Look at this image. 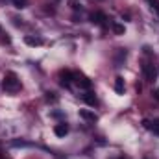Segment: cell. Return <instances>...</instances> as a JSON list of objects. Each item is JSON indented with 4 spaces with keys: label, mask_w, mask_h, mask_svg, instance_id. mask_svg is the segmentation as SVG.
<instances>
[{
    "label": "cell",
    "mask_w": 159,
    "mask_h": 159,
    "mask_svg": "<svg viewBox=\"0 0 159 159\" xmlns=\"http://www.w3.org/2000/svg\"><path fill=\"white\" fill-rule=\"evenodd\" d=\"M2 87H4V91H7V93H17V91L20 89V80L17 78L15 72H7V74L4 76Z\"/></svg>",
    "instance_id": "obj_1"
},
{
    "label": "cell",
    "mask_w": 159,
    "mask_h": 159,
    "mask_svg": "<svg viewBox=\"0 0 159 159\" xmlns=\"http://www.w3.org/2000/svg\"><path fill=\"white\" fill-rule=\"evenodd\" d=\"M143 74L148 81H154L156 76H157V70H156V67L152 63H143Z\"/></svg>",
    "instance_id": "obj_2"
},
{
    "label": "cell",
    "mask_w": 159,
    "mask_h": 159,
    "mask_svg": "<svg viewBox=\"0 0 159 159\" xmlns=\"http://www.w3.org/2000/svg\"><path fill=\"white\" fill-rule=\"evenodd\" d=\"M91 20H93L94 24H98V26H106V20H107V17H106L104 13L96 11V13H93V15H91Z\"/></svg>",
    "instance_id": "obj_3"
},
{
    "label": "cell",
    "mask_w": 159,
    "mask_h": 159,
    "mask_svg": "<svg viewBox=\"0 0 159 159\" xmlns=\"http://www.w3.org/2000/svg\"><path fill=\"white\" fill-rule=\"evenodd\" d=\"M54 133H56L57 137H65V135L69 133V126H67L65 122H59V124L54 126Z\"/></svg>",
    "instance_id": "obj_4"
},
{
    "label": "cell",
    "mask_w": 159,
    "mask_h": 159,
    "mask_svg": "<svg viewBox=\"0 0 159 159\" xmlns=\"http://www.w3.org/2000/svg\"><path fill=\"white\" fill-rule=\"evenodd\" d=\"M74 80H76V83H78L81 89H91L93 87V83H91V80L85 78V76H80V74H74Z\"/></svg>",
    "instance_id": "obj_5"
},
{
    "label": "cell",
    "mask_w": 159,
    "mask_h": 159,
    "mask_svg": "<svg viewBox=\"0 0 159 159\" xmlns=\"http://www.w3.org/2000/svg\"><path fill=\"white\" fill-rule=\"evenodd\" d=\"M81 100H83L85 104H89V106H96V104H98L94 93H85V94H81Z\"/></svg>",
    "instance_id": "obj_6"
},
{
    "label": "cell",
    "mask_w": 159,
    "mask_h": 159,
    "mask_svg": "<svg viewBox=\"0 0 159 159\" xmlns=\"http://www.w3.org/2000/svg\"><path fill=\"white\" fill-rule=\"evenodd\" d=\"M80 117L85 119V120H89V122H96V119H98L93 111H87V109H81V111H80Z\"/></svg>",
    "instance_id": "obj_7"
},
{
    "label": "cell",
    "mask_w": 159,
    "mask_h": 159,
    "mask_svg": "<svg viewBox=\"0 0 159 159\" xmlns=\"http://www.w3.org/2000/svg\"><path fill=\"white\" fill-rule=\"evenodd\" d=\"M124 87H126L124 78H122V76H117V78H115V91H117L119 94H122V93H124Z\"/></svg>",
    "instance_id": "obj_8"
},
{
    "label": "cell",
    "mask_w": 159,
    "mask_h": 159,
    "mask_svg": "<svg viewBox=\"0 0 159 159\" xmlns=\"http://www.w3.org/2000/svg\"><path fill=\"white\" fill-rule=\"evenodd\" d=\"M72 78H74V74H72V72H69V70L61 72V85L69 87V83H70V80H72Z\"/></svg>",
    "instance_id": "obj_9"
},
{
    "label": "cell",
    "mask_w": 159,
    "mask_h": 159,
    "mask_svg": "<svg viewBox=\"0 0 159 159\" xmlns=\"http://www.w3.org/2000/svg\"><path fill=\"white\" fill-rule=\"evenodd\" d=\"M24 43L30 44V46H39V44H43V41L37 39V37H35V39H34V37H24Z\"/></svg>",
    "instance_id": "obj_10"
},
{
    "label": "cell",
    "mask_w": 159,
    "mask_h": 159,
    "mask_svg": "<svg viewBox=\"0 0 159 159\" xmlns=\"http://www.w3.org/2000/svg\"><path fill=\"white\" fill-rule=\"evenodd\" d=\"M11 2H13V6L19 7V9H24V7L28 6V0H11Z\"/></svg>",
    "instance_id": "obj_11"
},
{
    "label": "cell",
    "mask_w": 159,
    "mask_h": 159,
    "mask_svg": "<svg viewBox=\"0 0 159 159\" xmlns=\"http://www.w3.org/2000/svg\"><path fill=\"white\" fill-rule=\"evenodd\" d=\"M113 30H115V34H124V26L122 24H117V22H113Z\"/></svg>",
    "instance_id": "obj_12"
},
{
    "label": "cell",
    "mask_w": 159,
    "mask_h": 159,
    "mask_svg": "<svg viewBox=\"0 0 159 159\" xmlns=\"http://www.w3.org/2000/svg\"><path fill=\"white\" fill-rule=\"evenodd\" d=\"M150 129L156 133V135H159V120H154L152 122V126H150Z\"/></svg>",
    "instance_id": "obj_13"
},
{
    "label": "cell",
    "mask_w": 159,
    "mask_h": 159,
    "mask_svg": "<svg viewBox=\"0 0 159 159\" xmlns=\"http://www.w3.org/2000/svg\"><path fill=\"white\" fill-rule=\"evenodd\" d=\"M150 6L156 9V13L159 15V0H152V2H150Z\"/></svg>",
    "instance_id": "obj_14"
},
{
    "label": "cell",
    "mask_w": 159,
    "mask_h": 159,
    "mask_svg": "<svg viewBox=\"0 0 159 159\" xmlns=\"http://www.w3.org/2000/svg\"><path fill=\"white\" fill-rule=\"evenodd\" d=\"M69 4H72L74 9H81V4H78V0H69Z\"/></svg>",
    "instance_id": "obj_15"
},
{
    "label": "cell",
    "mask_w": 159,
    "mask_h": 159,
    "mask_svg": "<svg viewBox=\"0 0 159 159\" xmlns=\"http://www.w3.org/2000/svg\"><path fill=\"white\" fill-rule=\"evenodd\" d=\"M46 100H48V102H50V100H52V102H56L57 98L54 96V93H46Z\"/></svg>",
    "instance_id": "obj_16"
},
{
    "label": "cell",
    "mask_w": 159,
    "mask_h": 159,
    "mask_svg": "<svg viewBox=\"0 0 159 159\" xmlns=\"http://www.w3.org/2000/svg\"><path fill=\"white\" fill-rule=\"evenodd\" d=\"M154 96H156V98H157V100H159V89H157V91H156V93H154Z\"/></svg>",
    "instance_id": "obj_17"
},
{
    "label": "cell",
    "mask_w": 159,
    "mask_h": 159,
    "mask_svg": "<svg viewBox=\"0 0 159 159\" xmlns=\"http://www.w3.org/2000/svg\"><path fill=\"white\" fill-rule=\"evenodd\" d=\"M148 2H152V0H148Z\"/></svg>",
    "instance_id": "obj_18"
}]
</instances>
